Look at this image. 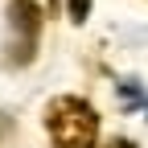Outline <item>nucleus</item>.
Segmentation results:
<instances>
[{
    "label": "nucleus",
    "mask_w": 148,
    "mask_h": 148,
    "mask_svg": "<svg viewBox=\"0 0 148 148\" xmlns=\"http://www.w3.org/2000/svg\"><path fill=\"white\" fill-rule=\"evenodd\" d=\"M45 132L53 148H99V111L78 95H58L45 107Z\"/></svg>",
    "instance_id": "nucleus-1"
},
{
    "label": "nucleus",
    "mask_w": 148,
    "mask_h": 148,
    "mask_svg": "<svg viewBox=\"0 0 148 148\" xmlns=\"http://www.w3.org/2000/svg\"><path fill=\"white\" fill-rule=\"evenodd\" d=\"M37 41H41V8H37V0H12L8 4V62L29 66L37 58Z\"/></svg>",
    "instance_id": "nucleus-2"
},
{
    "label": "nucleus",
    "mask_w": 148,
    "mask_h": 148,
    "mask_svg": "<svg viewBox=\"0 0 148 148\" xmlns=\"http://www.w3.org/2000/svg\"><path fill=\"white\" fill-rule=\"evenodd\" d=\"M66 16L74 25H86V16H90V0H66Z\"/></svg>",
    "instance_id": "nucleus-3"
},
{
    "label": "nucleus",
    "mask_w": 148,
    "mask_h": 148,
    "mask_svg": "<svg viewBox=\"0 0 148 148\" xmlns=\"http://www.w3.org/2000/svg\"><path fill=\"white\" fill-rule=\"evenodd\" d=\"M111 148H132V144H127V140H115V144H111Z\"/></svg>",
    "instance_id": "nucleus-4"
}]
</instances>
